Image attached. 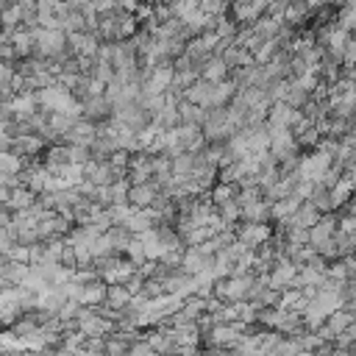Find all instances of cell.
Listing matches in <instances>:
<instances>
[{
	"label": "cell",
	"instance_id": "1",
	"mask_svg": "<svg viewBox=\"0 0 356 356\" xmlns=\"http://www.w3.org/2000/svg\"><path fill=\"white\" fill-rule=\"evenodd\" d=\"M223 75H226V62H212V64L204 70V78H206L209 84H217Z\"/></svg>",
	"mask_w": 356,
	"mask_h": 356
}]
</instances>
